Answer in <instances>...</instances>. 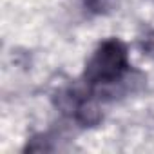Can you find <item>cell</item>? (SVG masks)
Masks as SVG:
<instances>
[{
  "label": "cell",
  "mask_w": 154,
  "mask_h": 154,
  "mask_svg": "<svg viewBox=\"0 0 154 154\" xmlns=\"http://www.w3.org/2000/svg\"><path fill=\"white\" fill-rule=\"evenodd\" d=\"M54 105L62 114L72 118L82 127H94L102 122V111L91 94L80 89H62L54 96Z\"/></svg>",
  "instance_id": "7a4b0ae2"
},
{
  "label": "cell",
  "mask_w": 154,
  "mask_h": 154,
  "mask_svg": "<svg viewBox=\"0 0 154 154\" xmlns=\"http://www.w3.org/2000/svg\"><path fill=\"white\" fill-rule=\"evenodd\" d=\"M129 69L131 63L127 45L120 38H109L103 40L87 60L84 69V82L89 87L112 85L123 80Z\"/></svg>",
  "instance_id": "6da1fadb"
},
{
  "label": "cell",
  "mask_w": 154,
  "mask_h": 154,
  "mask_svg": "<svg viewBox=\"0 0 154 154\" xmlns=\"http://www.w3.org/2000/svg\"><path fill=\"white\" fill-rule=\"evenodd\" d=\"M140 47H141L149 56H154V33H147V35L141 38Z\"/></svg>",
  "instance_id": "277c9868"
},
{
  "label": "cell",
  "mask_w": 154,
  "mask_h": 154,
  "mask_svg": "<svg viewBox=\"0 0 154 154\" xmlns=\"http://www.w3.org/2000/svg\"><path fill=\"white\" fill-rule=\"evenodd\" d=\"M82 4L93 15H107L114 9L116 0H82Z\"/></svg>",
  "instance_id": "3957f363"
}]
</instances>
